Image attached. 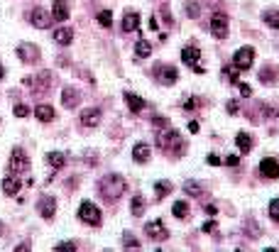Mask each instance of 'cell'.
<instances>
[{
	"label": "cell",
	"instance_id": "43",
	"mask_svg": "<svg viewBox=\"0 0 279 252\" xmlns=\"http://www.w3.org/2000/svg\"><path fill=\"white\" fill-rule=\"evenodd\" d=\"M206 162H208L211 167H218V164H220V157H218V154H208V159H206Z\"/></svg>",
	"mask_w": 279,
	"mask_h": 252
},
{
	"label": "cell",
	"instance_id": "49",
	"mask_svg": "<svg viewBox=\"0 0 279 252\" xmlns=\"http://www.w3.org/2000/svg\"><path fill=\"white\" fill-rule=\"evenodd\" d=\"M5 76V69H3V64H0V79H3Z\"/></svg>",
	"mask_w": 279,
	"mask_h": 252
},
{
	"label": "cell",
	"instance_id": "37",
	"mask_svg": "<svg viewBox=\"0 0 279 252\" xmlns=\"http://www.w3.org/2000/svg\"><path fill=\"white\" fill-rule=\"evenodd\" d=\"M54 252H76V245L74 242H59L54 247Z\"/></svg>",
	"mask_w": 279,
	"mask_h": 252
},
{
	"label": "cell",
	"instance_id": "50",
	"mask_svg": "<svg viewBox=\"0 0 279 252\" xmlns=\"http://www.w3.org/2000/svg\"><path fill=\"white\" fill-rule=\"evenodd\" d=\"M264 252H277V250H272V247H267V250H264Z\"/></svg>",
	"mask_w": 279,
	"mask_h": 252
},
{
	"label": "cell",
	"instance_id": "14",
	"mask_svg": "<svg viewBox=\"0 0 279 252\" xmlns=\"http://www.w3.org/2000/svg\"><path fill=\"white\" fill-rule=\"evenodd\" d=\"M52 18H54L57 22L69 20V5H66V0H54V5H52Z\"/></svg>",
	"mask_w": 279,
	"mask_h": 252
},
{
	"label": "cell",
	"instance_id": "30",
	"mask_svg": "<svg viewBox=\"0 0 279 252\" xmlns=\"http://www.w3.org/2000/svg\"><path fill=\"white\" fill-rule=\"evenodd\" d=\"M277 79V71L272 69V66H264L262 71H259V81H264V84H269V81H274Z\"/></svg>",
	"mask_w": 279,
	"mask_h": 252
},
{
	"label": "cell",
	"instance_id": "15",
	"mask_svg": "<svg viewBox=\"0 0 279 252\" xmlns=\"http://www.w3.org/2000/svg\"><path fill=\"white\" fill-rule=\"evenodd\" d=\"M79 101H81V96H79V91H76V88H71V86H69V88H64V91H61V105H64V108H76V105H79Z\"/></svg>",
	"mask_w": 279,
	"mask_h": 252
},
{
	"label": "cell",
	"instance_id": "52",
	"mask_svg": "<svg viewBox=\"0 0 279 252\" xmlns=\"http://www.w3.org/2000/svg\"><path fill=\"white\" fill-rule=\"evenodd\" d=\"M157 252H159V250H157Z\"/></svg>",
	"mask_w": 279,
	"mask_h": 252
},
{
	"label": "cell",
	"instance_id": "8",
	"mask_svg": "<svg viewBox=\"0 0 279 252\" xmlns=\"http://www.w3.org/2000/svg\"><path fill=\"white\" fill-rule=\"evenodd\" d=\"M259 174H262L264 179H277V176H279V162H277L274 157H264V159L259 162Z\"/></svg>",
	"mask_w": 279,
	"mask_h": 252
},
{
	"label": "cell",
	"instance_id": "20",
	"mask_svg": "<svg viewBox=\"0 0 279 252\" xmlns=\"http://www.w3.org/2000/svg\"><path fill=\"white\" fill-rule=\"evenodd\" d=\"M35 118H37L40 123H52V120H54V108L47 105V103H42V105L35 108Z\"/></svg>",
	"mask_w": 279,
	"mask_h": 252
},
{
	"label": "cell",
	"instance_id": "23",
	"mask_svg": "<svg viewBox=\"0 0 279 252\" xmlns=\"http://www.w3.org/2000/svg\"><path fill=\"white\" fill-rule=\"evenodd\" d=\"M172 213H174V218L186 220V218H189V203H186V201H177V203L172 206Z\"/></svg>",
	"mask_w": 279,
	"mask_h": 252
},
{
	"label": "cell",
	"instance_id": "27",
	"mask_svg": "<svg viewBox=\"0 0 279 252\" xmlns=\"http://www.w3.org/2000/svg\"><path fill=\"white\" fill-rule=\"evenodd\" d=\"M172 189H174V186H172L169 181H157V184H155V198H157V201H162V198H164Z\"/></svg>",
	"mask_w": 279,
	"mask_h": 252
},
{
	"label": "cell",
	"instance_id": "45",
	"mask_svg": "<svg viewBox=\"0 0 279 252\" xmlns=\"http://www.w3.org/2000/svg\"><path fill=\"white\" fill-rule=\"evenodd\" d=\"M199 130H201V125H199L196 120H191V123H189V132H194V135H196Z\"/></svg>",
	"mask_w": 279,
	"mask_h": 252
},
{
	"label": "cell",
	"instance_id": "31",
	"mask_svg": "<svg viewBox=\"0 0 279 252\" xmlns=\"http://www.w3.org/2000/svg\"><path fill=\"white\" fill-rule=\"evenodd\" d=\"M98 22H100L103 27H110V25H113V13H110V10H100V13H98Z\"/></svg>",
	"mask_w": 279,
	"mask_h": 252
},
{
	"label": "cell",
	"instance_id": "28",
	"mask_svg": "<svg viewBox=\"0 0 279 252\" xmlns=\"http://www.w3.org/2000/svg\"><path fill=\"white\" fill-rule=\"evenodd\" d=\"M47 162H49L54 169H61L64 162H66V157H64L61 152H49V154H47Z\"/></svg>",
	"mask_w": 279,
	"mask_h": 252
},
{
	"label": "cell",
	"instance_id": "21",
	"mask_svg": "<svg viewBox=\"0 0 279 252\" xmlns=\"http://www.w3.org/2000/svg\"><path fill=\"white\" fill-rule=\"evenodd\" d=\"M122 30H125V32L140 30V13H127V15L122 18Z\"/></svg>",
	"mask_w": 279,
	"mask_h": 252
},
{
	"label": "cell",
	"instance_id": "33",
	"mask_svg": "<svg viewBox=\"0 0 279 252\" xmlns=\"http://www.w3.org/2000/svg\"><path fill=\"white\" fill-rule=\"evenodd\" d=\"M269 218H272L274 223H279V198H274V201L269 203Z\"/></svg>",
	"mask_w": 279,
	"mask_h": 252
},
{
	"label": "cell",
	"instance_id": "34",
	"mask_svg": "<svg viewBox=\"0 0 279 252\" xmlns=\"http://www.w3.org/2000/svg\"><path fill=\"white\" fill-rule=\"evenodd\" d=\"M223 74H225V76H228L233 84H240V81H238V79H240V71H238V69H233V66H225V69H223Z\"/></svg>",
	"mask_w": 279,
	"mask_h": 252
},
{
	"label": "cell",
	"instance_id": "3",
	"mask_svg": "<svg viewBox=\"0 0 279 252\" xmlns=\"http://www.w3.org/2000/svg\"><path fill=\"white\" fill-rule=\"evenodd\" d=\"M79 218L86 223V225H100V210L98 206H93L91 201H83L79 206Z\"/></svg>",
	"mask_w": 279,
	"mask_h": 252
},
{
	"label": "cell",
	"instance_id": "2",
	"mask_svg": "<svg viewBox=\"0 0 279 252\" xmlns=\"http://www.w3.org/2000/svg\"><path fill=\"white\" fill-rule=\"evenodd\" d=\"M157 145L164 149V152H172V147H179V152L184 154V140L179 137V132L174 130V127H162L159 132H157Z\"/></svg>",
	"mask_w": 279,
	"mask_h": 252
},
{
	"label": "cell",
	"instance_id": "40",
	"mask_svg": "<svg viewBox=\"0 0 279 252\" xmlns=\"http://www.w3.org/2000/svg\"><path fill=\"white\" fill-rule=\"evenodd\" d=\"M199 103H201L199 98H189V101L184 103V110H194V108H199Z\"/></svg>",
	"mask_w": 279,
	"mask_h": 252
},
{
	"label": "cell",
	"instance_id": "16",
	"mask_svg": "<svg viewBox=\"0 0 279 252\" xmlns=\"http://www.w3.org/2000/svg\"><path fill=\"white\" fill-rule=\"evenodd\" d=\"M132 159H135V162H140V164L150 162V145H145V142H137V145L132 147Z\"/></svg>",
	"mask_w": 279,
	"mask_h": 252
},
{
	"label": "cell",
	"instance_id": "32",
	"mask_svg": "<svg viewBox=\"0 0 279 252\" xmlns=\"http://www.w3.org/2000/svg\"><path fill=\"white\" fill-rule=\"evenodd\" d=\"M264 22H267L269 27H277V25H279V13H277V10H274V13L267 10V13H264Z\"/></svg>",
	"mask_w": 279,
	"mask_h": 252
},
{
	"label": "cell",
	"instance_id": "36",
	"mask_svg": "<svg viewBox=\"0 0 279 252\" xmlns=\"http://www.w3.org/2000/svg\"><path fill=\"white\" fill-rule=\"evenodd\" d=\"M13 113H15V118H27V115H30V108L22 105V103H18V105L13 108Z\"/></svg>",
	"mask_w": 279,
	"mask_h": 252
},
{
	"label": "cell",
	"instance_id": "26",
	"mask_svg": "<svg viewBox=\"0 0 279 252\" xmlns=\"http://www.w3.org/2000/svg\"><path fill=\"white\" fill-rule=\"evenodd\" d=\"M150 54H152V44H150L147 40H140V42H137V47H135V57L145 59V57H150Z\"/></svg>",
	"mask_w": 279,
	"mask_h": 252
},
{
	"label": "cell",
	"instance_id": "25",
	"mask_svg": "<svg viewBox=\"0 0 279 252\" xmlns=\"http://www.w3.org/2000/svg\"><path fill=\"white\" fill-rule=\"evenodd\" d=\"M122 242H125V250H127V252H137V250H140V240H137L132 232H127V230L122 232Z\"/></svg>",
	"mask_w": 279,
	"mask_h": 252
},
{
	"label": "cell",
	"instance_id": "19",
	"mask_svg": "<svg viewBox=\"0 0 279 252\" xmlns=\"http://www.w3.org/2000/svg\"><path fill=\"white\" fill-rule=\"evenodd\" d=\"M3 191H5L8 196H15V193L20 191V179H15V174H13V171L3 176Z\"/></svg>",
	"mask_w": 279,
	"mask_h": 252
},
{
	"label": "cell",
	"instance_id": "18",
	"mask_svg": "<svg viewBox=\"0 0 279 252\" xmlns=\"http://www.w3.org/2000/svg\"><path fill=\"white\" fill-rule=\"evenodd\" d=\"M157 76H159V81L167 84V86L177 84V79H179V74H177L174 66H162V69H157Z\"/></svg>",
	"mask_w": 279,
	"mask_h": 252
},
{
	"label": "cell",
	"instance_id": "22",
	"mask_svg": "<svg viewBox=\"0 0 279 252\" xmlns=\"http://www.w3.org/2000/svg\"><path fill=\"white\" fill-rule=\"evenodd\" d=\"M125 103H127V108L132 113H140V110L145 108V101L140 98V96H135V93H125Z\"/></svg>",
	"mask_w": 279,
	"mask_h": 252
},
{
	"label": "cell",
	"instance_id": "13",
	"mask_svg": "<svg viewBox=\"0 0 279 252\" xmlns=\"http://www.w3.org/2000/svg\"><path fill=\"white\" fill-rule=\"evenodd\" d=\"M199 59H201V49H199V47L189 44V47H184V49H181V62H184V64L196 66V64H199Z\"/></svg>",
	"mask_w": 279,
	"mask_h": 252
},
{
	"label": "cell",
	"instance_id": "41",
	"mask_svg": "<svg viewBox=\"0 0 279 252\" xmlns=\"http://www.w3.org/2000/svg\"><path fill=\"white\" fill-rule=\"evenodd\" d=\"M225 110H228L230 115H235V113H240V105H238L235 101H228V105H225Z\"/></svg>",
	"mask_w": 279,
	"mask_h": 252
},
{
	"label": "cell",
	"instance_id": "4",
	"mask_svg": "<svg viewBox=\"0 0 279 252\" xmlns=\"http://www.w3.org/2000/svg\"><path fill=\"white\" fill-rule=\"evenodd\" d=\"M252 62H255V49H252V47H242V49H238L235 57H233V64H235L238 71H247V69L252 66Z\"/></svg>",
	"mask_w": 279,
	"mask_h": 252
},
{
	"label": "cell",
	"instance_id": "29",
	"mask_svg": "<svg viewBox=\"0 0 279 252\" xmlns=\"http://www.w3.org/2000/svg\"><path fill=\"white\" fill-rule=\"evenodd\" d=\"M130 213H132V215H142V213H145V198L140 196V193L132 198V208H130Z\"/></svg>",
	"mask_w": 279,
	"mask_h": 252
},
{
	"label": "cell",
	"instance_id": "44",
	"mask_svg": "<svg viewBox=\"0 0 279 252\" xmlns=\"http://www.w3.org/2000/svg\"><path fill=\"white\" fill-rule=\"evenodd\" d=\"M15 252H32V250H30V242H20V245L15 247Z\"/></svg>",
	"mask_w": 279,
	"mask_h": 252
},
{
	"label": "cell",
	"instance_id": "47",
	"mask_svg": "<svg viewBox=\"0 0 279 252\" xmlns=\"http://www.w3.org/2000/svg\"><path fill=\"white\" fill-rule=\"evenodd\" d=\"M213 228H216V223H213V220H208V223L203 225V230H206V232H213Z\"/></svg>",
	"mask_w": 279,
	"mask_h": 252
},
{
	"label": "cell",
	"instance_id": "10",
	"mask_svg": "<svg viewBox=\"0 0 279 252\" xmlns=\"http://www.w3.org/2000/svg\"><path fill=\"white\" fill-rule=\"evenodd\" d=\"M79 120H81L83 127H96L100 123V108H86V110H81Z\"/></svg>",
	"mask_w": 279,
	"mask_h": 252
},
{
	"label": "cell",
	"instance_id": "6",
	"mask_svg": "<svg viewBox=\"0 0 279 252\" xmlns=\"http://www.w3.org/2000/svg\"><path fill=\"white\" fill-rule=\"evenodd\" d=\"M27 169H30V159H27V154H25L20 147H15L13 154H10V171L18 174V171H27Z\"/></svg>",
	"mask_w": 279,
	"mask_h": 252
},
{
	"label": "cell",
	"instance_id": "51",
	"mask_svg": "<svg viewBox=\"0 0 279 252\" xmlns=\"http://www.w3.org/2000/svg\"><path fill=\"white\" fill-rule=\"evenodd\" d=\"M277 30H279V25H277Z\"/></svg>",
	"mask_w": 279,
	"mask_h": 252
},
{
	"label": "cell",
	"instance_id": "11",
	"mask_svg": "<svg viewBox=\"0 0 279 252\" xmlns=\"http://www.w3.org/2000/svg\"><path fill=\"white\" fill-rule=\"evenodd\" d=\"M18 57H20L22 62H27V64H35V62L40 59V49H37L35 44H20V47H18Z\"/></svg>",
	"mask_w": 279,
	"mask_h": 252
},
{
	"label": "cell",
	"instance_id": "46",
	"mask_svg": "<svg viewBox=\"0 0 279 252\" xmlns=\"http://www.w3.org/2000/svg\"><path fill=\"white\" fill-rule=\"evenodd\" d=\"M150 27H152V30H155V32H157V30H159V22H157V15H155V18H152V20H150Z\"/></svg>",
	"mask_w": 279,
	"mask_h": 252
},
{
	"label": "cell",
	"instance_id": "9",
	"mask_svg": "<svg viewBox=\"0 0 279 252\" xmlns=\"http://www.w3.org/2000/svg\"><path fill=\"white\" fill-rule=\"evenodd\" d=\"M37 208H40V213H42V218H54V210H57V198L54 196H40V201H37Z\"/></svg>",
	"mask_w": 279,
	"mask_h": 252
},
{
	"label": "cell",
	"instance_id": "35",
	"mask_svg": "<svg viewBox=\"0 0 279 252\" xmlns=\"http://www.w3.org/2000/svg\"><path fill=\"white\" fill-rule=\"evenodd\" d=\"M184 8H186V15H189V18H191V20H194V18H199V15H201V10H199V5H196V3H186V5H184Z\"/></svg>",
	"mask_w": 279,
	"mask_h": 252
},
{
	"label": "cell",
	"instance_id": "38",
	"mask_svg": "<svg viewBox=\"0 0 279 252\" xmlns=\"http://www.w3.org/2000/svg\"><path fill=\"white\" fill-rule=\"evenodd\" d=\"M184 191H186L189 196H199V193H201V186H199V184H194V181H189V184L184 186Z\"/></svg>",
	"mask_w": 279,
	"mask_h": 252
},
{
	"label": "cell",
	"instance_id": "5",
	"mask_svg": "<svg viewBox=\"0 0 279 252\" xmlns=\"http://www.w3.org/2000/svg\"><path fill=\"white\" fill-rule=\"evenodd\" d=\"M211 32L216 40H225L228 37V18L223 13H213L211 18Z\"/></svg>",
	"mask_w": 279,
	"mask_h": 252
},
{
	"label": "cell",
	"instance_id": "48",
	"mask_svg": "<svg viewBox=\"0 0 279 252\" xmlns=\"http://www.w3.org/2000/svg\"><path fill=\"white\" fill-rule=\"evenodd\" d=\"M152 123H155V127H157V125H167V118H155Z\"/></svg>",
	"mask_w": 279,
	"mask_h": 252
},
{
	"label": "cell",
	"instance_id": "17",
	"mask_svg": "<svg viewBox=\"0 0 279 252\" xmlns=\"http://www.w3.org/2000/svg\"><path fill=\"white\" fill-rule=\"evenodd\" d=\"M71 40H74V30H71V27H59V30H54V42H57V44L69 47Z\"/></svg>",
	"mask_w": 279,
	"mask_h": 252
},
{
	"label": "cell",
	"instance_id": "39",
	"mask_svg": "<svg viewBox=\"0 0 279 252\" xmlns=\"http://www.w3.org/2000/svg\"><path fill=\"white\" fill-rule=\"evenodd\" d=\"M238 88H240V93H242L245 98H250V96H252V88H250V84H238Z\"/></svg>",
	"mask_w": 279,
	"mask_h": 252
},
{
	"label": "cell",
	"instance_id": "1",
	"mask_svg": "<svg viewBox=\"0 0 279 252\" xmlns=\"http://www.w3.org/2000/svg\"><path fill=\"white\" fill-rule=\"evenodd\" d=\"M98 191L103 193V198H108V201H118V198L125 193V179L118 176V174H108V176L100 179Z\"/></svg>",
	"mask_w": 279,
	"mask_h": 252
},
{
	"label": "cell",
	"instance_id": "42",
	"mask_svg": "<svg viewBox=\"0 0 279 252\" xmlns=\"http://www.w3.org/2000/svg\"><path fill=\"white\" fill-rule=\"evenodd\" d=\"M225 164H228V167H240V157H235V154H230V157L225 159Z\"/></svg>",
	"mask_w": 279,
	"mask_h": 252
},
{
	"label": "cell",
	"instance_id": "7",
	"mask_svg": "<svg viewBox=\"0 0 279 252\" xmlns=\"http://www.w3.org/2000/svg\"><path fill=\"white\" fill-rule=\"evenodd\" d=\"M145 232H147L152 240H159V242H164V240L169 237V230L164 228L162 220H150V223L145 225Z\"/></svg>",
	"mask_w": 279,
	"mask_h": 252
},
{
	"label": "cell",
	"instance_id": "24",
	"mask_svg": "<svg viewBox=\"0 0 279 252\" xmlns=\"http://www.w3.org/2000/svg\"><path fill=\"white\" fill-rule=\"evenodd\" d=\"M235 145L240 147L242 154L252 149V140H250V135H245V132H238V135H235Z\"/></svg>",
	"mask_w": 279,
	"mask_h": 252
},
{
	"label": "cell",
	"instance_id": "12",
	"mask_svg": "<svg viewBox=\"0 0 279 252\" xmlns=\"http://www.w3.org/2000/svg\"><path fill=\"white\" fill-rule=\"evenodd\" d=\"M30 22H32L35 27H40V30H47V27H49V22H52V18H49L42 8H35V10L30 13Z\"/></svg>",
	"mask_w": 279,
	"mask_h": 252
}]
</instances>
